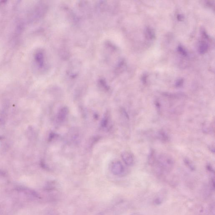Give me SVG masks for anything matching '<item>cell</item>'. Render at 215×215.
<instances>
[{"instance_id": "1", "label": "cell", "mask_w": 215, "mask_h": 215, "mask_svg": "<svg viewBox=\"0 0 215 215\" xmlns=\"http://www.w3.org/2000/svg\"><path fill=\"white\" fill-rule=\"evenodd\" d=\"M155 163L160 168L167 171L171 169L174 165V160L172 157L166 154H162L156 158Z\"/></svg>"}, {"instance_id": "2", "label": "cell", "mask_w": 215, "mask_h": 215, "mask_svg": "<svg viewBox=\"0 0 215 215\" xmlns=\"http://www.w3.org/2000/svg\"><path fill=\"white\" fill-rule=\"evenodd\" d=\"M112 172L115 175H119L124 171V167L120 161H116L112 163L111 166Z\"/></svg>"}, {"instance_id": "3", "label": "cell", "mask_w": 215, "mask_h": 215, "mask_svg": "<svg viewBox=\"0 0 215 215\" xmlns=\"http://www.w3.org/2000/svg\"><path fill=\"white\" fill-rule=\"evenodd\" d=\"M122 160L127 166L132 165L134 163V158L133 155L128 152L122 153L121 155Z\"/></svg>"}, {"instance_id": "4", "label": "cell", "mask_w": 215, "mask_h": 215, "mask_svg": "<svg viewBox=\"0 0 215 215\" xmlns=\"http://www.w3.org/2000/svg\"><path fill=\"white\" fill-rule=\"evenodd\" d=\"M68 108L67 107H62L59 110L58 115H57V119L58 120L60 121H63L66 119V117L68 114Z\"/></svg>"}, {"instance_id": "5", "label": "cell", "mask_w": 215, "mask_h": 215, "mask_svg": "<svg viewBox=\"0 0 215 215\" xmlns=\"http://www.w3.org/2000/svg\"><path fill=\"white\" fill-rule=\"evenodd\" d=\"M158 137L160 140L164 142H169L170 139L169 136L165 131L163 130L159 131L158 133Z\"/></svg>"}, {"instance_id": "6", "label": "cell", "mask_w": 215, "mask_h": 215, "mask_svg": "<svg viewBox=\"0 0 215 215\" xmlns=\"http://www.w3.org/2000/svg\"><path fill=\"white\" fill-rule=\"evenodd\" d=\"M156 155L155 151L153 150H151L148 156V161L149 164L151 165L154 164H155L156 160Z\"/></svg>"}, {"instance_id": "7", "label": "cell", "mask_w": 215, "mask_h": 215, "mask_svg": "<svg viewBox=\"0 0 215 215\" xmlns=\"http://www.w3.org/2000/svg\"><path fill=\"white\" fill-rule=\"evenodd\" d=\"M208 49V45L205 42H200L199 46V51L200 53H204L207 51Z\"/></svg>"}, {"instance_id": "8", "label": "cell", "mask_w": 215, "mask_h": 215, "mask_svg": "<svg viewBox=\"0 0 215 215\" xmlns=\"http://www.w3.org/2000/svg\"><path fill=\"white\" fill-rule=\"evenodd\" d=\"M146 35L147 37L150 39L154 38L155 33L154 31L150 27H148L146 30Z\"/></svg>"}, {"instance_id": "9", "label": "cell", "mask_w": 215, "mask_h": 215, "mask_svg": "<svg viewBox=\"0 0 215 215\" xmlns=\"http://www.w3.org/2000/svg\"><path fill=\"white\" fill-rule=\"evenodd\" d=\"M184 161L186 165L188 166L189 169L192 170L195 169V166H194V164L192 163V161L189 160V158H185Z\"/></svg>"}, {"instance_id": "10", "label": "cell", "mask_w": 215, "mask_h": 215, "mask_svg": "<svg viewBox=\"0 0 215 215\" xmlns=\"http://www.w3.org/2000/svg\"><path fill=\"white\" fill-rule=\"evenodd\" d=\"M108 118L107 117V116H105L104 118L103 119L101 122V126L103 127H107V124H108Z\"/></svg>"}, {"instance_id": "11", "label": "cell", "mask_w": 215, "mask_h": 215, "mask_svg": "<svg viewBox=\"0 0 215 215\" xmlns=\"http://www.w3.org/2000/svg\"><path fill=\"white\" fill-rule=\"evenodd\" d=\"M178 50H179V51H180L181 53L182 54L184 55L187 54V52L183 48H182V46H179V47H178Z\"/></svg>"}, {"instance_id": "12", "label": "cell", "mask_w": 215, "mask_h": 215, "mask_svg": "<svg viewBox=\"0 0 215 215\" xmlns=\"http://www.w3.org/2000/svg\"><path fill=\"white\" fill-rule=\"evenodd\" d=\"M183 81L182 80H179L176 83V86L178 87H180L183 84Z\"/></svg>"}]
</instances>
